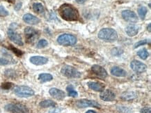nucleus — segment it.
Listing matches in <instances>:
<instances>
[{
	"label": "nucleus",
	"mask_w": 151,
	"mask_h": 113,
	"mask_svg": "<svg viewBox=\"0 0 151 113\" xmlns=\"http://www.w3.org/2000/svg\"><path fill=\"white\" fill-rule=\"evenodd\" d=\"M60 16L66 21H78L79 13L74 6L68 4H62L58 9Z\"/></svg>",
	"instance_id": "1"
},
{
	"label": "nucleus",
	"mask_w": 151,
	"mask_h": 113,
	"mask_svg": "<svg viewBox=\"0 0 151 113\" xmlns=\"http://www.w3.org/2000/svg\"><path fill=\"white\" fill-rule=\"evenodd\" d=\"M98 37L101 40L107 42H114L118 39V34L111 28H104L98 33Z\"/></svg>",
	"instance_id": "2"
},
{
	"label": "nucleus",
	"mask_w": 151,
	"mask_h": 113,
	"mask_svg": "<svg viewBox=\"0 0 151 113\" xmlns=\"http://www.w3.org/2000/svg\"><path fill=\"white\" fill-rule=\"evenodd\" d=\"M57 42L63 46H72L77 43V38L72 34H63L58 37Z\"/></svg>",
	"instance_id": "3"
},
{
	"label": "nucleus",
	"mask_w": 151,
	"mask_h": 113,
	"mask_svg": "<svg viewBox=\"0 0 151 113\" xmlns=\"http://www.w3.org/2000/svg\"><path fill=\"white\" fill-rule=\"evenodd\" d=\"M15 94L21 98H28L34 95V91L27 86H18L14 89Z\"/></svg>",
	"instance_id": "4"
},
{
	"label": "nucleus",
	"mask_w": 151,
	"mask_h": 113,
	"mask_svg": "<svg viewBox=\"0 0 151 113\" xmlns=\"http://www.w3.org/2000/svg\"><path fill=\"white\" fill-rule=\"evenodd\" d=\"M6 110L11 113H30L26 106L20 103H10L5 107Z\"/></svg>",
	"instance_id": "5"
},
{
	"label": "nucleus",
	"mask_w": 151,
	"mask_h": 113,
	"mask_svg": "<svg viewBox=\"0 0 151 113\" xmlns=\"http://www.w3.org/2000/svg\"><path fill=\"white\" fill-rule=\"evenodd\" d=\"M62 75L69 78H79L81 77V73L74 67L69 65H65L61 70Z\"/></svg>",
	"instance_id": "6"
},
{
	"label": "nucleus",
	"mask_w": 151,
	"mask_h": 113,
	"mask_svg": "<svg viewBox=\"0 0 151 113\" xmlns=\"http://www.w3.org/2000/svg\"><path fill=\"white\" fill-rule=\"evenodd\" d=\"M26 41L28 43H34L37 39L39 37V31L31 27H27L24 29Z\"/></svg>",
	"instance_id": "7"
},
{
	"label": "nucleus",
	"mask_w": 151,
	"mask_h": 113,
	"mask_svg": "<svg viewBox=\"0 0 151 113\" xmlns=\"http://www.w3.org/2000/svg\"><path fill=\"white\" fill-rule=\"evenodd\" d=\"M76 106L78 107L79 108H88V107H93V108H100V105L98 102L95 100H91L88 99H81L77 100L75 103Z\"/></svg>",
	"instance_id": "8"
},
{
	"label": "nucleus",
	"mask_w": 151,
	"mask_h": 113,
	"mask_svg": "<svg viewBox=\"0 0 151 113\" xmlns=\"http://www.w3.org/2000/svg\"><path fill=\"white\" fill-rule=\"evenodd\" d=\"M130 67H131L133 71L137 73H142L147 70V66L144 63L139 62L138 60H132L130 63Z\"/></svg>",
	"instance_id": "9"
},
{
	"label": "nucleus",
	"mask_w": 151,
	"mask_h": 113,
	"mask_svg": "<svg viewBox=\"0 0 151 113\" xmlns=\"http://www.w3.org/2000/svg\"><path fill=\"white\" fill-rule=\"evenodd\" d=\"M8 37H9L10 40L11 41H13L14 43L17 44V45H20V46H22L24 45V43L22 41V39L21 36L18 33H17L16 31H15L13 29H9V30L7 31Z\"/></svg>",
	"instance_id": "10"
},
{
	"label": "nucleus",
	"mask_w": 151,
	"mask_h": 113,
	"mask_svg": "<svg viewBox=\"0 0 151 113\" xmlns=\"http://www.w3.org/2000/svg\"><path fill=\"white\" fill-rule=\"evenodd\" d=\"M123 18L129 23H135L138 22V17L135 12L130 10H124L122 11Z\"/></svg>",
	"instance_id": "11"
},
{
	"label": "nucleus",
	"mask_w": 151,
	"mask_h": 113,
	"mask_svg": "<svg viewBox=\"0 0 151 113\" xmlns=\"http://www.w3.org/2000/svg\"><path fill=\"white\" fill-rule=\"evenodd\" d=\"M100 98L104 101H112L116 98V94L110 89H106L101 92Z\"/></svg>",
	"instance_id": "12"
},
{
	"label": "nucleus",
	"mask_w": 151,
	"mask_h": 113,
	"mask_svg": "<svg viewBox=\"0 0 151 113\" xmlns=\"http://www.w3.org/2000/svg\"><path fill=\"white\" fill-rule=\"evenodd\" d=\"M91 70L93 72L95 75H97L99 78H107V72L106 71V70L103 67H102L101 66L97 65V64H95V65L92 66L91 67Z\"/></svg>",
	"instance_id": "13"
},
{
	"label": "nucleus",
	"mask_w": 151,
	"mask_h": 113,
	"mask_svg": "<svg viewBox=\"0 0 151 113\" xmlns=\"http://www.w3.org/2000/svg\"><path fill=\"white\" fill-rule=\"evenodd\" d=\"M49 93L53 98L59 100L64 99V98L66 97L65 92L61 89H57V88H51L49 91Z\"/></svg>",
	"instance_id": "14"
},
{
	"label": "nucleus",
	"mask_w": 151,
	"mask_h": 113,
	"mask_svg": "<svg viewBox=\"0 0 151 113\" xmlns=\"http://www.w3.org/2000/svg\"><path fill=\"white\" fill-rule=\"evenodd\" d=\"M32 64L36 66H41L46 64L48 62V59L47 57L42 56H33L29 59Z\"/></svg>",
	"instance_id": "15"
},
{
	"label": "nucleus",
	"mask_w": 151,
	"mask_h": 113,
	"mask_svg": "<svg viewBox=\"0 0 151 113\" xmlns=\"http://www.w3.org/2000/svg\"><path fill=\"white\" fill-rule=\"evenodd\" d=\"M22 19L26 23L29 25H37L40 21L39 18L30 13H26L23 15Z\"/></svg>",
	"instance_id": "16"
},
{
	"label": "nucleus",
	"mask_w": 151,
	"mask_h": 113,
	"mask_svg": "<svg viewBox=\"0 0 151 113\" xmlns=\"http://www.w3.org/2000/svg\"><path fill=\"white\" fill-rule=\"evenodd\" d=\"M87 85L90 89H93V90L96 91V92H102L105 89V85L102 83L99 82H93L90 81L88 82Z\"/></svg>",
	"instance_id": "17"
},
{
	"label": "nucleus",
	"mask_w": 151,
	"mask_h": 113,
	"mask_svg": "<svg viewBox=\"0 0 151 113\" xmlns=\"http://www.w3.org/2000/svg\"><path fill=\"white\" fill-rule=\"evenodd\" d=\"M125 32L129 37H135L138 32V27L135 25H130L125 28Z\"/></svg>",
	"instance_id": "18"
},
{
	"label": "nucleus",
	"mask_w": 151,
	"mask_h": 113,
	"mask_svg": "<svg viewBox=\"0 0 151 113\" xmlns=\"http://www.w3.org/2000/svg\"><path fill=\"white\" fill-rule=\"evenodd\" d=\"M111 73L116 77H125L127 75V72L125 70L118 66H113L111 69Z\"/></svg>",
	"instance_id": "19"
},
{
	"label": "nucleus",
	"mask_w": 151,
	"mask_h": 113,
	"mask_svg": "<svg viewBox=\"0 0 151 113\" xmlns=\"http://www.w3.org/2000/svg\"><path fill=\"white\" fill-rule=\"evenodd\" d=\"M136 98V94L135 92H132V91H127L125 92L121 95V98L124 100H134Z\"/></svg>",
	"instance_id": "20"
},
{
	"label": "nucleus",
	"mask_w": 151,
	"mask_h": 113,
	"mask_svg": "<svg viewBox=\"0 0 151 113\" xmlns=\"http://www.w3.org/2000/svg\"><path fill=\"white\" fill-rule=\"evenodd\" d=\"M38 79L41 82H47L52 80L53 76L49 73H40L38 75Z\"/></svg>",
	"instance_id": "21"
},
{
	"label": "nucleus",
	"mask_w": 151,
	"mask_h": 113,
	"mask_svg": "<svg viewBox=\"0 0 151 113\" xmlns=\"http://www.w3.org/2000/svg\"><path fill=\"white\" fill-rule=\"evenodd\" d=\"M39 106L42 108H49V107H55L57 103L52 100H45L39 103Z\"/></svg>",
	"instance_id": "22"
},
{
	"label": "nucleus",
	"mask_w": 151,
	"mask_h": 113,
	"mask_svg": "<svg viewBox=\"0 0 151 113\" xmlns=\"http://www.w3.org/2000/svg\"><path fill=\"white\" fill-rule=\"evenodd\" d=\"M33 10L34 12L39 14H42L45 12L44 6L41 3H34L33 4Z\"/></svg>",
	"instance_id": "23"
},
{
	"label": "nucleus",
	"mask_w": 151,
	"mask_h": 113,
	"mask_svg": "<svg viewBox=\"0 0 151 113\" xmlns=\"http://www.w3.org/2000/svg\"><path fill=\"white\" fill-rule=\"evenodd\" d=\"M148 13V9L146 6H140L138 9V14L139 15V18L141 20H144L146 16V14Z\"/></svg>",
	"instance_id": "24"
},
{
	"label": "nucleus",
	"mask_w": 151,
	"mask_h": 113,
	"mask_svg": "<svg viewBox=\"0 0 151 113\" xmlns=\"http://www.w3.org/2000/svg\"><path fill=\"white\" fill-rule=\"evenodd\" d=\"M137 55L139 56L141 59L145 60V59H146L148 57L149 53L146 48H143V49L138 50L137 52Z\"/></svg>",
	"instance_id": "25"
},
{
	"label": "nucleus",
	"mask_w": 151,
	"mask_h": 113,
	"mask_svg": "<svg viewBox=\"0 0 151 113\" xmlns=\"http://www.w3.org/2000/svg\"><path fill=\"white\" fill-rule=\"evenodd\" d=\"M66 90L68 92V94L69 96L73 97V98H75L78 96V93H77V91L73 88L72 85H69L66 88Z\"/></svg>",
	"instance_id": "26"
},
{
	"label": "nucleus",
	"mask_w": 151,
	"mask_h": 113,
	"mask_svg": "<svg viewBox=\"0 0 151 113\" xmlns=\"http://www.w3.org/2000/svg\"><path fill=\"white\" fill-rule=\"evenodd\" d=\"M12 63L11 59H9L7 56H1L0 58V64L1 65H8Z\"/></svg>",
	"instance_id": "27"
},
{
	"label": "nucleus",
	"mask_w": 151,
	"mask_h": 113,
	"mask_svg": "<svg viewBox=\"0 0 151 113\" xmlns=\"http://www.w3.org/2000/svg\"><path fill=\"white\" fill-rule=\"evenodd\" d=\"M150 43V41L148 40V39H144V40H142V41H140L137 42V43H135V46H134V48H138L139 46H141V45H146V44H149Z\"/></svg>",
	"instance_id": "28"
},
{
	"label": "nucleus",
	"mask_w": 151,
	"mask_h": 113,
	"mask_svg": "<svg viewBox=\"0 0 151 113\" xmlns=\"http://www.w3.org/2000/svg\"><path fill=\"white\" fill-rule=\"evenodd\" d=\"M123 53V50L120 48H115L111 50V55L113 56H119Z\"/></svg>",
	"instance_id": "29"
},
{
	"label": "nucleus",
	"mask_w": 151,
	"mask_h": 113,
	"mask_svg": "<svg viewBox=\"0 0 151 113\" xmlns=\"http://www.w3.org/2000/svg\"><path fill=\"white\" fill-rule=\"evenodd\" d=\"M48 45V42L46 40H45V39H42V40H40L39 41H38V44H37V48H45L46 46H47Z\"/></svg>",
	"instance_id": "30"
},
{
	"label": "nucleus",
	"mask_w": 151,
	"mask_h": 113,
	"mask_svg": "<svg viewBox=\"0 0 151 113\" xmlns=\"http://www.w3.org/2000/svg\"><path fill=\"white\" fill-rule=\"evenodd\" d=\"M9 14L8 11L4 9V6H0V17H6L9 15Z\"/></svg>",
	"instance_id": "31"
},
{
	"label": "nucleus",
	"mask_w": 151,
	"mask_h": 113,
	"mask_svg": "<svg viewBox=\"0 0 151 113\" xmlns=\"http://www.w3.org/2000/svg\"><path fill=\"white\" fill-rule=\"evenodd\" d=\"M13 84H12V83H10V82H7V83H4V84H2V85H1V88H2L3 89H10L11 88L13 87Z\"/></svg>",
	"instance_id": "32"
},
{
	"label": "nucleus",
	"mask_w": 151,
	"mask_h": 113,
	"mask_svg": "<svg viewBox=\"0 0 151 113\" xmlns=\"http://www.w3.org/2000/svg\"><path fill=\"white\" fill-rule=\"evenodd\" d=\"M141 113H151V109L150 107H144L140 111Z\"/></svg>",
	"instance_id": "33"
},
{
	"label": "nucleus",
	"mask_w": 151,
	"mask_h": 113,
	"mask_svg": "<svg viewBox=\"0 0 151 113\" xmlns=\"http://www.w3.org/2000/svg\"><path fill=\"white\" fill-rule=\"evenodd\" d=\"M75 1H76V2L78 3V4H84V3H85L86 0H75Z\"/></svg>",
	"instance_id": "34"
},
{
	"label": "nucleus",
	"mask_w": 151,
	"mask_h": 113,
	"mask_svg": "<svg viewBox=\"0 0 151 113\" xmlns=\"http://www.w3.org/2000/svg\"><path fill=\"white\" fill-rule=\"evenodd\" d=\"M147 29H148V30L149 32H150V31H151V24H150V23H149L148 25Z\"/></svg>",
	"instance_id": "35"
},
{
	"label": "nucleus",
	"mask_w": 151,
	"mask_h": 113,
	"mask_svg": "<svg viewBox=\"0 0 151 113\" xmlns=\"http://www.w3.org/2000/svg\"><path fill=\"white\" fill-rule=\"evenodd\" d=\"M86 113H97V112H96L95 111H93V110H88Z\"/></svg>",
	"instance_id": "36"
}]
</instances>
